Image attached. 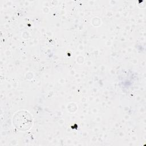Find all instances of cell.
<instances>
[{
    "mask_svg": "<svg viewBox=\"0 0 146 146\" xmlns=\"http://www.w3.org/2000/svg\"><path fill=\"white\" fill-rule=\"evenodd\" d=\"M14 125L19 129L26 131L29 129L33 124L31 115L26 111H21L15 114L13 117Z\"/></svg>",
    "mask_w": 146,
    "mask_h": 146,
    "instance_id": "obj_1",
    "label": "cell"
}]
</instances>
